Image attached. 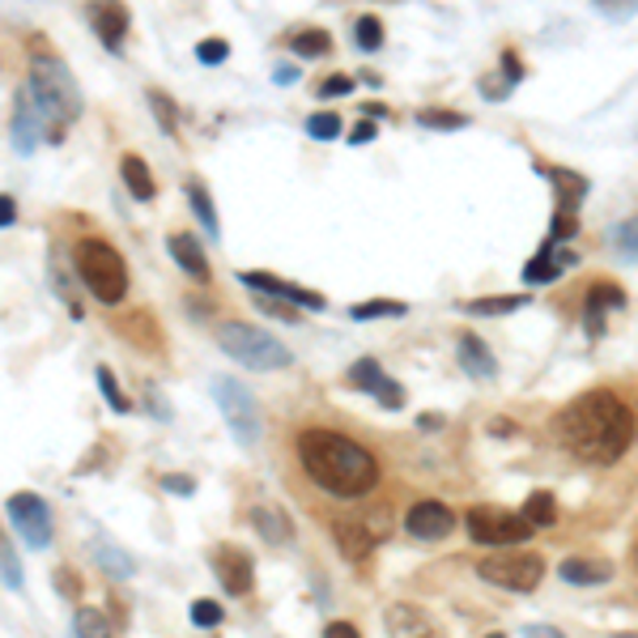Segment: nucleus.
<instances>
[{
  "label": "nucleus",
  "mask_w": 638,
  "mask_h": 638,
  "mask_svg": "<svg viewBox=\"0 0 638 638\" xmlns=\"http://www.w3.org/2000/svg\"><path fill=\"white\" fill-rule=\"evenodd\" d=\"M617 243H621V255H626V260H635V222H626V226L617 230Z\"/></svg>",
  "instance_id": "a18cd8bd"
},
{
  "label": "nucleus",
  "mask_w": 638,
  "mask_h": 638,
  "mask_svg": "<svg viewBox=\"0 0 638 638\" xmlns=\"http://www.w3.org/2000/svg\"><path fill=\"white\" fill-rule=\"evenodd\" d=\"M290 48L298 51L303 60H315V55H328L332 39H328V30H303V34H294V43H290Z\"/></svg>",
  "instance_id": "c756f323"
},
{
  "label": "nucleus",
  "mask_w": 638,
  "mask_h": 638,
  "mask_svg": "<svg viewBox=\"0 0 638 638\" xmlns=\"http://www.w3.org/2000/svg\"><path fill=\"white\" fill-rule=\"evenodd\" d=\"M524 638H561V630H554V626H524Z\"/></svg>",
  "instance_id": "3c124183"
},
{
  "label": "nucleus",
  "mask_w": 638,
  "mask_h": 638,
  "mask_svg": "<svg viewBox=\"0 0 638 638\" xmlns=\"http://www.w3.org/2000/svg\"><path fill=\"white\" fill-rule=\"evenodd\" d=\"M99 387H102V401L115 408V413H128V408H132V401L120 392V383H115V375H111L107 366H99Z\"/></svg>",
  "instance_id": "f704fd0d"
},
{
  "label": "nucleus",
  "mask_w": 638,
  "mask_h": 638,
  "mask_svg": "<svg viewBox=\"0 0 638 638\" xmlns=\"http://www.w3.org/2000/svg\"><path fill=\"white\" fill-rule=\"evenodd\" d=\"M387 533V524L379 528V515H366V519H336L332 524V536H336V545H341V554L345 558H371V549H375V540Z\"/></svg>",
  "instance_id": "9d476101"
},
{
  "label": "nucleus",
  "mask_w": 638,
  "mask_h": 638,
  "mask_svg": "<svg viewBox=\"0 0 638 638\" xmlns=\"http://www.w3.org/2000/svg\"><path fill=\"white\" fill-rule=\"evenodd\" d=\"M489 638H503V635H489Z\"/></svg>",
  "instance_id": "6e6d98bb"
},
{
  "label": "nucleus",
  "mask_w": 638,
  "mask_h": 638,
  "mask_svg": "<svg viewBox=\"0 0 638 638\" xmlns=\"http://www.w3.org/2000/svg\"><path fill=\"white\" fill-rule=\"evenodd\" d=\"M558 443L584 464H617L635 443V417L630 405H621V396L612 392H584L554 417Z\"/></svg>",
  "instance_id": "f257e3e1"
},
{
  "label": "nucleus",
  "mask_w": 638,
  "mask_h": 638,
  "mask_svg": "<svg viewBox=\"0 0 638 638\" xmlns=\"http://www.w3.org/2000/svg\"><path fill=\"white\" fill-rule=\"evenodd\" d=\"M405 528L417 540H443V536L456 528V515H452V507H443V503H417V507H408Z\"/></svg>",
  "instance_id": "ddd939ff"
},
{
  "label": "nucleus",
  "mask_w": 638,
  "mask_h": 638,
  "mask_svg": "<svg viewBox=\"0 0 638 638\" xmlns=\"http://www.w3.org/2000/svg\"><path fill=\"white\" fill-rule=\"evenodd\" d=\"M554 188L561 196L558 209H579V201L587 196V179L575 175V171H554Z\"/></svg>",
  "instance_id": "b1692460"
},
{
  "label": "nucleus",
  "mask_w": 638,
  "mask_h": 638,
  "mask_svg": "<svg viewBox=\"0 0 638 638\" xmlns=\"http://www.w3.org/2000/svg\"><path fill=\"white\" fill-rule=\"evenodd\" d=\"M464 528L477 545H524L533 528L524 524L519 510H503V507H473L464 515Z\"/></svg>",
  "instance_id": "6e6552de"
},
{
  "label": "nucleus",
  "mask_w": 638,
  "mask_h": 638,
  "mask_svg": "<svg viewBox=\"0 0 638 638\" xmlns=\"http://www.w3.org/2000/svg\"><path fill=\"white\" fill-rule=\"evenodd\" d=\"M55 587H60V596H64V600H77V596H81V579H77L69 566H60V570H55Z\"/></svg>",
  "instance_id": "37998d69"
},
{
  "label": "nucleus",
  "mask_w": 638,
  "mask_h": 638,
  "mask_svg": "<svg viewBox=\"0 0 638 638\" xmlns=\"http://www.w3.org/2000/svg\"><path fill=\"white\" fill-rule=\"evenodd\" d=\"M90 22L99 30L102 48L120 51V43H124L128 34V4L124 0H94L90 4Z\"/></svg>",
  "instance_id": "4468645a"
},
{
  "label": "nucleus",
  "mask_w": 638,
  "mask_h": 638,
  "mask_svg": "<svg viewBox=\"0 0 638 638\" xmlns=\"http://www.w3.org/2000/svg\"><path fill=\"white\" fill-rule=\"evenodd\" d=\"M77 273H81V281H85V290L99 298V303L115 306L124 303L128 294V264L124 255L115 252L111 243H102V239H81L77 243Z\"/></svg>",
  "instance_id": "20e7f679"
},
{
  "label": "nucleus",
  "mask_w": 638,
  "mask_h": 638,
  "mask_svg": "<svg viewBox=\"0 0 638 638\" xmlns=\"http://www.w3.org/2000/svg\"><path fill=\"white\" fill-rule=\"evenodd\" d=\"M30 99L39 107V115H43V128H48V141H60L69 124H73L77 115H81V94H77V81L73 73L64 69V60H55V55H34L30 60Z\"/></svg>",
  "instance_id": "7ed1b4c3"
},
{
  "label": "nucleus",
  "mask_w": 638,
  "mask_h": 638,
  "mask_svg": "<svg viewBox=\"0 0 638 638\" xmlns=\"http://www.w3.org/2000/svg\"><path fill=\"white\" fill-rule=\"evenodd\" d=\"M566 584H579V587H591V584H609L612 579V561L605 558H566L558 570Z\"/></svg>",
  "instance_id": "6ab92c4d"
},
{
  "label": "nucleus",
  "mask_w": 638,
  "mask_h": 638,
  "mask_svg": "<svg viewBox=\"0 0 638 638\" xmlns=\"http://www.w3.org/2000/svg\"><path fill=\"white\" fill-rule=\"evenodd\" d=\"M477 575L485 584L524 596V591H536L540 579H545V558L533 554V549H515V554H503V558H482L477 561Z\"/></svg>",
  "instance_id": "0eeeda50"
},
{
  "label": "nucleus",
  "mask_w": 638,
  "mask_h": 638,
  "mask_svg": "<svg viewBox=\"0 0 638 638\" xmlns=\"http://www.w3.org/2000/svg\"><path fill=\"white\" fill-rule=\"evenodd\" d=\"M150 107H153V115H158V128H162V132H175L179 128V107L171 99H166V94H162V90H150Z\"/></svg>",
  "instance_id": "72a5a7b5"
},
{
  "label": "nucleus",
  "mask_w": 638,
  "mask_h": 638,
  "mask_svg": "<svg viewBox=\"0 0 638 638\" xmlns=\"http://www.w3.org/2000/svg\"><path fill=\"white\" fill-rule=\"evenodd\" d=\"M379 379H383V371H379V362H375V357H362V362L350 366V383H354L357 392H375Z\"/></svg>",
  "instance_id": "2f4dec72"
},
{
  "label": "nucleus",
  "mask_w": 638,
  "mask_h": 638,
  "mask_svg": "<svg viewBox=\"0 0 638 638\" xmlns=\"http://www.w3.org/2000/svg\"><path fill=\"white\" fill-rule=\"evenodd\" d=\"M371 396H375V401H379L383 408H405V392H401V383L387 379V375H383L379 387H375Z\"/></svg>",
  "instance_id": "58836bf2"
},
{
  "label": "nucleus",
  "mask_w": 638,
  "mask_h": 638,
  "mask_svg": "<svg viewBox=\"0 0 638 638\" xmlns=\"http://www.w3.org/2000/svg\"><path fill=\"white\" fill-rule=\"evenodd\" d=\"M13 141L22 153H34L39 141H48V128H43V115L30 99V90H18V115H13Z\"/></svg>",
  "instance_id": "dca6fc26"
},
{
  "label": "nucleus",
  "mask_w": 638,
  "mask_h": 638,
  "mask_svg": "<svg viewBox=\"0 0 638 638\" xmlns=\"http://www.w3.org/2000/svg\"><path fill=\"white\" fill-rule=\"evenodd\" d=\"M519 515H524V524H528L533 533L536 528H554V524H558V503H554V494H549V489H533Z\"/></svg>",
  "instance_id": "4be33fe9"
},
{
  "label": "nucleus",
  "mask_w": 638,
  "mask_h": 638,
  "mask_svg": "<svg viewBox=\"0 0 638 638\" xmlns=\"http://www.w3.org/2000/svg\"><path fill=\"white\" fill-rule=\"evenodd\" d=\"M558 273H561L558 255L545 247V252L536 255V260H528V269H524V281H528V285H545V281H558Z\"/></svg>",
  "instance_id": "cd10ccee"
},
{
  "label": "nucleus",
  "mask_w": 638,
  "mask_h": 638,
  "mask_svg": "<svg viewBox=\"0 0 638 638\" xmlns=\"http://www.w3.org/2000/svg\"><path fill=\"white\" fill-rule=\"evenodd\" d=\"M294 452H298L306 477L332 498H366L379 485V459L345 434L311 426L298 434Z\"/></svg>",
  "instance_id": "f03ea898"
},
{
  "label": "nucleus",
  "mask_w": 638,
  "mask_h": 638,
  "mask_svg": "<svg viewBox=\"0 0 638 638\" xmlns=\"http://www.w3.org/2000/svg\"><path fill=\"white\" fill-rule=\"evenodd\" d=\"M13 217H18V204L9 201V196H0V230L13 226Z\"/></svg>",
  "instance_id": "8fccbe9b"
},
{
  "label": "nucleus",
  "mask_w": 638,
  "mask_h": 638,
  "mask_svg": "<svg viewBox=\"0 0 638 638\" xmlns=\"http://www.w3.org/2000/svg\"><path fill=\"white\" fill-rule=\"evenodd\" d=\"M362 115H366V120H379V115H387V111H383L379 102H366V107H362Z\"/></svg>",
  "instance_id": "864d4df0"
},
{
  "label": "nucleus",
  "mask_w": 638,
  "mask_h": 638,
  "mask_svg": "<svg viewBox=\"0 0 638 638\" xmlns=\"http://www.w3.org/2000/svg\"><path fill=\"white\" fill-rule=\"evenodd\" d=\"M605 311H626V294H621L617 285H609V281H600V285L587 294L584 324L591 336H600V328H605Z\"/></svg>",
  "instance_id": "a211bd4d"
},
{
  "label": "nucleus",
  "mask_w": 638,
  "mask_h": 638,
  "mask_svg": "<svg viewBox=\"0 0 638 638\" xmlns=\"http://www.w3.org/2000/svg\"><path fill=\"white\" fill-rule=\"evenodd\" d=\"M408 306L396 298H371V303H357L350 311V320H383V315H405Z\"/></svg>",
  "instance_id": "7c9ffc66"
},
{
  "label": "nucleus",
  "mask_w": 638,
  "mask_h": 638,
  "mask_svg": "<svg viewBox=\"0 0 638 638\" xmlns=\"http://www.w3.org/2000/svg\"><path fill=\"white\" fill-rule=\"evenodd\" d=\"M354 34H357V48L362 51H379L383 48V26H379V18H357V26H354Z\"/></svg>",
  "instance_id": "473e14b6"
},
{
  "label": "nucleus",
  "mask_w": 638,
  "mask_h": 638,
  "mask_svg": "<svg viewBox=\"0 0 638 638\" xmlns=\"http://www.w3.org/2000/svg\"><path fill=\"white\" fill-rule=\"evenodd\" d=\"M354 90V77L350 73H332L324 85H320V99H341V94H350Z\"/></svg>",
  "instance_id": "79ce46f5"
},
{
  "label": "nucleus",
  "mask_w": 638,
  "mask_h": 638,
  "mask_svg": "<svg viewBox=\"0 0 638 638\" xmlns=\"http://www.w3.org/2000/svg\"><path fill=\"white\" fill-rule=\"evenodd\" d=\"M519 306H528V294H503V298H473L468 311L473 315H510V311H519Z\"/></svg>",
  "instance_id": "bb28decb"
},
{
  "label": "nucleus",
  "mask_w": 638,
  "mask_h": 638,
  "mask_svg": "<svg viewBox=\"0 0 638 638\" xmlns=\"http://www.w3.org/2000/svg\"><path fill=\"white\" fill-rule=\"evenodd\" d=\"M226 55H230L226 39H204L201 48H196V60H201V64H222Z\"/></svg>",
  "instance_id": "a19ab883"
},
{
  "label": "nucleus",
  "mask_w": 638,
  "mask_h": 638,
  "mask_svg": "<svg viewBox=\"0 0 638 638\" xmlns=\"http://www.w3.org/2000/svg\"><path fill=\"white\" fill-rule=\"evenodd\" d=\"M306 132H311L315 141H336V136H341V115L320 111V115H311V120H306Z\"/></svg>",
  "instance_id": "c9c22d12"
},
{
  "label": "nucleus",
  "mask_w": 638,
  "mask_h": 638,
  "mask_svg": "<svg viewBox=\"0 0 638 638\" xmlns=\"http://www.w3.org/2000/svg\"><path fill=\"white\" fill-rule=\"evenodd\" d=\"M350 141H354V145H366V141H375V120H366V124H357L354 132H350Z\"/></svg>",
  "instance_id": "09e8293b"
},
{
  "label": "nucleus",
  "mask_w": 638,
  "mask_h": 638,
  "mask_svg": "<svg viewBox=\"0 0 638 638\" xmlns=\"http://www.w3.org/2000/svg\"><path fill=\"white\" fill-rule=\"evenodd\" d=\"M73 638H111V621L99 609H77L73 617Z\"/></svg>",
  "instance_id": "393cba45"
},
{
  "label": "nucleus",
  "mask_w": 638,
  "mask_h": 638,
  "mask_svg": "<svg viewBox=\"0 0 638 638\" xmlns=\"http://www.w3.org/2000/svg\"><path fill=\"white\" fill-rule=\"evenodd\" d=\"M0 579H4V584L13 587V591L22 587V566H18V558H13V549H9L4 540H0Z\"/></svg>",
  "instance_id": "ea45409f"
},
{
  "label": "nucleus",
  "mask_w": 638,
  "mask_h": 638,
  "mask_svg": "<svg viewBox=\"0 0 638 638\" xmlns=\"http://www.w3.org/2000/svg\"><path fill=\"white\" fill-rule=\"evenodd\" d=\"M239 285H247V290H255V294L290 298V303L311 306V311H324V298H320V294H311V290H298V285H290V281L273 277V273H239Z\"/></svg>",
  "instance_id": "2eb2a0df"
},
{
  "label": "nucleus",
  "mask_w": 638,
  "mask_h": 638,
  "mask_svg": "<svg viewBox=\"0 0 638 638\" xmlns=\"http://www.w3.org/2000/svg\"><path fill=\"white\" fill-rule=\"evenodd\" d=\"M324 638H362V635H357V626H350V621H328Z\"/></svg>",
  "instance_id": "de8ad7c7"
},
{
  "label": "nucleus",
  "mask_w": 638,
  "mask_h": 638,
  "mask_svg": "<svg viewBox=\"0 0 638 638\" xmlns=\"http://www.w3.org/2000/svg\"><path fill=\"white\" fill-rule=\"evenodd\" d=\"M209 387H213V401H217L222 417H226L230 438L239 447H255L260 443V405H255L252 392L239 379H230V375H213Z\"/></svg>",
  "instance_id": "423d86ee"
},
{
  "label": "nucleus",
  "mask_w": 638,
  "mask_h": 638,
  "mask_svg": "<svg viewBox=\"0 0 638 638\" xmlns=\"http://www.w3.org/2000/svg\"><path fill=\"white\" fill-rule=\"evenodd\" d=\"M459 366H464L468 379H494V375H498V362H494L489 345H485L477 332H464V336H459Z\"/></svg>",
  "instance_id": "f3484780"
},
{
  "label": "nucleus",
  "mask_w": 638,
  "mask_h": 638,
  "mask_svg": "<svg viewBox=\"0 0 638 638\" xmlns=\"http://www.w3.org/2000/svg\"><path fill=\"white\" fill-rule=\"evenodd\" d=\"M188 201H192V209H196V217H201V226L217 239V209H213V201H209V192H204L201 183H188Z\"/></svg>",
  "instance_id": "c85d7f7f"
},
{
  "label": "nucleus",
  "mask_w": 638,
  "mask_h": 638,
  "mask_svg": "<svg viewBox=\"0 0 638 638\" xmlns=\"http://www.w3.org/2000/svg\"><path fill=\"white\" fill-rule=\"evenodd\" d=\"M162 485H166L171 494H179V498H192V494H196V482H192V477H162Z\"/></svg>",
  "instance_id": "c03bdc74"
},
{
  "label": "nucleus",
  "mask_w": 638,
  "mask_h": 638,
  "mask_svg": "<svg viewBox=\"0 0 638 638\" xmlns=\"http://www.w3.org/2000/svg\"><path fill=\"white\" fill-rule=\"evenodd\" d=\"M422 426H426V431H438V426H443V417H438V413H426V417H422Z\"/></svg>",
  "instance_id": "5fc2aeb1"
},
{
  "label": "nucleus",
  "mask_w": 638,
  "mask_h": 638,
  "mask_svg": "<svg viewBox=\"0 0 638 638\" xmlns=\"http://www.w3.org/2000/svg\"><path fill=\"white\" fill-rule=\"evenodd\" d=\"M260 306H264L269 315H281V320H290V324H298V311H294V306H281L273 303V298H260Z\"/></svg>",
  "instance_id": "49530a36"
},
{
  "label": "nucleus",
  "mask_w": 638,
  "mask_h": 638,
  "mask_svg": "<svg viewBox=\"0 0 638 638\" xmlns=\"http://www.w3.org/2000/svg\"><path fill=\"white\" fill-rule=\"evenodd\" d=\"M213 570L226 587L230 596H247L255 587V570H252V554L239 549V545H217L213 549Z\"/></svg>",
  "instance_id": "9b49d317"
},
{
  "label": "nucleus",
  "mask_w": 638,
  "mask_h": 638,
  "mask_svg": "<svg viewBox=\"0 0 638 638\" xmlns=\"http://www.w3.org/2000/svg\"><path fill=\"white\" fill-rule=\"evenodd\" d=\"M383 626H387V638H447L422 605H387Z\"/></svg>",
  "instance_id": "f8f14e48"
},
{
  "label": "nucleus",
  "mask_w": 638,
  "mask_h": 638,
  "mask_svg": "<svg viewBox=\"0 0 638 638\" xmlns=\"http://www.w3.org/2000/svg\"><path fill=\"white\" fill-rule=\"evenodd\" d=\"M192 626H201V630L222 626V605H213V600H196V605H192Z\"/></svg>",
  "instance_id": "4c0bfd02"
},
{
  "label": "nucleus",
  "mask_w": 638,
  "mask_h": 638,
  "mask_svg": "<svg viewBox=\"0 0 638 638\" xmlns=\"http://www.w3.org/2000/svg\"><path fill=\"white\" fill-rule=\"evenodd\" d=\"M9 519L22 533V540L30 549H48L51 545V510L43 507L39 494H13L9 498Z\"/></svg>",
  "instance_id": "1a4fd4ad"
},
{
  "label": "nucleus",
  "mask_w": 638,
  "mask_h": 638,
  "mask_svg": "<svg viewBox=\"0 0 638 638\" xmlns=\"http://www.w3.org/2000/svg\"><path fill=\"white\" fill-rule=\"evenodd\" d=\"M120 175H124L128 192H132L136 201H150L153 196V175L141 158H124V162H120Z\"/></svg>",
  "instance_id": "5701e85b"
},
{
  "label": "nucleus",
  "mask_w": 638,
  "mask_h": 638,
  "mask_svg": "<svg viewBox=\"0 0 638 638\" xmlns=\"http://www.w3.org/2000/svg\"><path fill=\"white\" fill-rule=\"evenodd\" d=\"M94 554H99V566L102 570H111V575H120V579H128L136 566L128 561V554L120 549V545H107V540H94Z\"/></svg>",
  "instance_id": "a878e982"
},
{
  "label": "nucleus",
  "mask_w": 638,
  "mask_h": 638,
  "mask_svg": "<svg viewBox=\"0 0 638 638\" xmlns=\"http://www.w3.org/2000/svg\"><path fill=\"white\" fill-rule=\"evenodd\" d=\"M417 124L422 128H464L468 124V115H459V111H417Z\"/></svg>",
  "instance_id": "e433bc0d"
},
{
  "label": "nucleus",
  "mask_w": 638,
  "mask_h": 638,
  "mask_svg": "<svg viewBox=\"0 0 638 638\" xmlns=\"http://www.w3.org/2000/svg\"><path fill=\"white\" fill-rule=\"evenodd\" d=\"M171 255H175V264L183 269V273H192V277H209V260H204L201 243L192 239V234H171Z\"/></svg>",
  "instance_id": "412c9836"
},
{
  "label": "nucleus",
  "mask_w": 638,
  "mask_h": 638,
  "mask_svg": "<svg viewBox=\"0 0 638 638\" xmlns=\"http://www.w3.org/2000/svg\"><path fill=\"white\" fill-rule=\"evenodd\" d=\"M217 345L247 371H285L294 362V354L281 345L277 336H269L264 328H252V324H222L217 328Z\"/></svg>",
  "instance_id": "39448f33"
},
{
  "label": "nucleus",
  "mask_w": 638,
  "mask_h": 638,
  "mask_svg": "<svg viewBox=\"0 0 638 638\" xmlns=\"http://www.w3.org/2000/svg\"><path fill=\"white\" fill-rule=\"evenodd\" d=\"M281 81V85H294V81H298V69H294V64H281L277 73H273Z\"/></svg>",
  "instance_id": "603ef678"
},
{
  "label": "nucleus",
  "mask_w": 638,
  "mask_h": 638,
  "mask_svg": "<svg viewBox=\"0 0 638 638\" xmlns=\"http://www.w3.org/2000/svg\"><path fill=\"white\" fill-rule=\"evenodd\" d=\"M252 524H255V533L264 536L269 545H285V540H294V524H290V515L277 507H252Z\"/></svg>",
  "instance_id": "aec40b11"
}]
</instances>
